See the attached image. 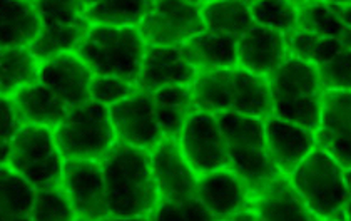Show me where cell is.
<instances>
[{"label":"cell","mask_w":351,"mask_h":221,"mask_svg":"<svg viewBox=\"0 0 351 221\" xmlns=\"http://www.w3.org/2000/svg\"><path fill=\"white\" fill-rule=\"evenodd\" d=\"M101 163L109 218H151L161 196L152 174L149 151L116 141Z\"/></svg>","instance_id":"cell-1"},{"label":"cell","mask_w":351,"mask_h":221,"mask_svg":"<svg viewBox=\"0 0 351 221\" xmlns=\"http://www.w3.org/2000/svg\"><path fill=\"white\" fill-rule=\"evenodd\" d=\"M196 108L208 113H239L254 117L273 114L268 78L243 67L197 71L193 82Z\"/></svg>","instance_id":"cell-2"},{"label":"cell","mask_w":351,"mask_h":221,"mask_svg":"<svg viewBox=\"0 0 351 221\" xmlns=\"http://www.w3.org/2000/svg\"><path fill=\"white\" fill-rule=\"evenodd\" d=\"M75 52L93 74L137 84L146 42L137 27L90 24Z\"/></svg>","instance_id":"cell-3"},{"label":"cell","mask_w":351,"mask_h":221,"mask_svg":"<svg viewBox=\"0 0 351 221\" xmlns=\"http://www.w3.org/2000/svg\"><path fill=\"white\" fill-rule=\"evenodd\" d=\"M273 114L316 135L324 87L313 64L289 56L268 75Z\"/></svg>","instance_id":"cell-4"},{"label":"cell","mask_w":351,"mask_h":221,"mask_svg":"<svg viewBox=\"0 0 351 221\" xmlns=\"http://www.w3.org/2000/svg\"><path fill=\"white\" fill-rule=\"evenodd\" d=\"M288 178L315 220H345V167L330 151L316 144Z\"/></svg>","instance_id":"cell-5"},{"label":"cell","mask_w":351,"mask_h":221,"mask_svg":"<svg viewBox=\"0 0 351 221\" xmlns=\"http://www.w3.org/2000/svg\"><path fill=\"white\" fill-rule=\"evenodd\" d=\"M216 117L226 139L228 167L241 178L250 191L281 174L266 146L265 121L261 117L239 113H219Z\"/></svg>","instance_id":"cell-6"},{"label":"cell","mask_w":351,"mask_h":221,"mask_svg":"<svg viewBox=\"0 0 351 221\" xmlns=\"http://www.w3.org/2000/svg\"><path fill=\"white\" fill-rule=\"evenodd\" d=\"M52 132L64 159L101 161L116 143L109 108L94 101L69 108Z\"/></svg>","instance_id":"cell-7"},{"label":"cell","mask_w":351,"mask_h":221,"mask_svg":"<svg viewBox=\"0 0 351 221\" xmlns=\"http://www.w3.org/2000/svg\"><path fill=\"white\" fill-rule=\"evenodd\" d=\"M7 165L36 189L60 186L64 158L51 128L21 124L10 146Z\"/></svg>","instance_id":"cell-8"},{"label":"cell","mask_w":351,"mask_h":221,"mask_svg":"<svg viewBox=\"0 0 351 221\" xmlns=\"http://www.w3.org/2000/svg\"><path fill=\"white\" fill-rule=\"evenodd\" d=\"M146 45H184L206 29L197 0H149L137 25Z\"/></svg>","instance_id":"cell-9"},{"label":"cell","mask_w":351,"mask_h":221,"mask_svg":"<svg viewBox=\"0 0 351 221\" xmlns=\"http://www.w3.org/2000/svg\"><path fill=\"white\" fill-rule=\"evenodd\" d=\"M178 143L197 176L230 166L226 139L216 114L194 110L179 132Z\"/></svg>","instance_id":"cell-10"},{"label":"cell","mask_w":351,"mask_h":221,"mask_svg":"<svg viewBox=\"0 0 351 221\" xmlns=\"http://www.w3.org/2000/svg\"><path fill=\"white\" fill-rule=\"evenodd\" d=\"M60 186L77 220H109L102 163L64 159Z\"/></svg>","instance_id":"cell-11"},{"label":"cell","mask_w":351,"mask_h":221,"mask_svg":"<svg viewBox=\"0 0 351 221\" xmlns=\"http://www.w3.org/2000/svg\"><path fill=\"white\" fill-rule=\"evenodd\" d=\"M109 116L116 141L128 146L151 151L164 138L149 91L137 87L128 97L110 106Z\"/></svg>","instance_id":"cell-12"},{"label":"cell","mask_w":351,"mask_h":221,"mask_svg":"<svg viewBox=\"0 0 351 221\" xmlns=\"http://www.w3.org/2000/svg\"><path fill=\"white\" fill-rule=\"evenodd\" d=\"M196 196L213 220H254L250 211V189L230 167L197 178Z\"/></svg>","instance_id":"cell-13"},{"label":"cell","mask_w":351,"mask_h":221,"mask_svg":"<svg viewBox=\"0 0 351 221\" xmlns=\"http://www.w3.org/2000/svg\"><path fill=\"white\" fill-rule=\"evenodd\" d=\"M149 156L161 200L179 201L196 196L199 176L186 161L178 138H162L149 151Z\"/></svg>","instance_id":"cell-14"},{"label":"cell","mask_w":351,"mask_h":221,"mask_svg":"<svg viewBox=\"0 0 351 221\" xmlns=\"http://www.w3.org/2000/svg\"><path fill=\"white\" fill-rule=\"evenodd\" d=\"M93 78V71L86 66L77 52H66L40 60L37 69V81L47 86L69 108L90 101Z\"/></svg>","instance_id":"cell-15"},{"label":"cell","mask_w":351,"mask_h":221,"mask_svg":"<svg viewBox=\"0 0 351 221\" xmlns=\"http://www.w3.org/2000/svg\"><path fill=\"white\" fill-rule=\"evenodd\" d=\"M196 74L181 45H146L137 87L154 93L166 86H193Z\"/></svg>","instance_id":"cell-16"},{"label":"cell","mask_w":351,"mask_h":221,"mask_svg":"<svg viewBox=\"0 0 351 221\" xmlns=\"http://www.w3.org/2000/svg\"><path fill=\"white\" fill-rule=\"evenodd\" d=\"M265 136L269 156L281 174H289L316 146V135L303 126L271 116L265 117Z\"/></svg>","instance_id":"cell-17"},{"label":"cell","mask_w":351,"mask_h":221,"mask_svg":"<svg viewBox=\"0 0 351 221\" xmlns=\"http://www.w3.org/2000/svg\"><path fill=\"white\" fill-rule=\"evenodd\" d=\"M250 211L254 220H315L286 174H278L251 189Z\"/></svg>","instance_id":"cell-18"},{"label":"cell","mask_w":351,"mask_h":221,"mask_svg":"<svg viewBox=\"0 0 351 221\" xmlns=\"http://www.w3.org/2000/svg\"><path fill=\"white\" fill-rule=\"evenodd\" d=\"M289 57L286 34L253 24L238 39V66L268 78Z\"/></svg>","instance_id":"cell-19"},{"label":"cell","mask_w":351,"mask_h":221,"mask_svg":"<svg viewBox=\"0 0 351 221\" xmlns=\"http://www.w3.org/2000/svg\"><path fill=\"white\" fill-rule=\"evenodd\" d=\"M22 124L54 129L66 117L69 106L40 81H32L10 96Z\"/></svg>","instance_id":"cell-20"},{"label":"cell","mask_w":351,"mask_h":221,"mask_svg":"<svg viewBox=\"0 0 351 221\" xmlns=\"http://www.w3.org/2000/svg\"><path fill=\"white\" fill-rule=\"evenodd\" d=\"M182 54L196 71L224 69L238 66V39L228 34L204 29L181 45Z\"/></svg>","instance_id":"cell-21"},{"label":"cell","mask_w":351,"mask_h":221,"mask_svg":"<svg viewBox=\"0 0 351 221\" xmlns=\"http://www.w3.org/2000/svg\"><path fill=\"white\" fill-rule=\"evenodd\" d=\"M156 116L164 138H178L186 121L196 110L193 86H166L152 93Z\"/></svg>","instance_id":"cell-22"},{"label":"cell","mask_w":351,"mask_h":221,"mask_svg":"<svg viewBox=\"0 0 351 221\" xmlns=\"http://www.w3.org/2000/svg\"><path fill=\"white\" fill-rule=\"evenodd\" d=\"M39 32V19L29 0H0V49L29 47Z\"/></svg>","instance_id":"cell-23"},{"label":"cell","mask_w":351,"mask_h":221,"mask_svg":"<svg viewBox=\"0 0 351 221\" xmlns=\"http://www.w3.org/2000/svg\"><path fill=\"white\" fill-rule=\"evenodd\" d=\"M206 29L239 37L254 24L247 0H211L203 3Z\"/></svg>","instance_id":"cell-24"},{"label":"cell","mask_w":351,"mask_h":221,"mask_svg":"<svg viewBox=\"0 0 351 221\" xmlns=\"http://www.w3.org/2000/svg\"><path fill=\"white\" fill-rule=\"evenodd\" d=\"M348 132H351V91H324L316 144L324 148Z\"/></svg>","instance_id":"cell-25"},{"label":"cell","mask_w":351,"mask_h":221,"mask_svg":"<svg viewBox=\"0 0 351 221\" xmlns=\"http://www.w3.org/2000/svg\"><path fill=\"white\" fill-rule=\"evenodd\" d=\"M36 188L9 165H0V220H30Z\"/></svg>","instance_id":"cell-26"},{"label":"cell","mask_w":351,"mask_h":221,"mask_svg":"<svg viewBox=\"0 0 351 221\" xmlns=\"http://www.w3.org/2000/svg\"><path fill=\"white\" fill-rule=\"evenodd\" d=\"M39 60L29 47L0 49V96H12L37 79Z\"/></svg>","instance_id":"cell-27"},{"label":"cell","mask_w":351,"mask_h":221,"mask_svg":"<svg viewBox=\"0 0 351 221\" xmlns=\"http://www.w3.org/2000/svg\"><path fill=\"white\" fill-rule=\"evenodd\" d=\"M89 25L90 22L69 25H39V32L29 49L39 62L59 54H66V52H75Z\"/></svg>","instance_id":"cell-28"},{"label":"cell","mask_w":351,"mask_h":221,"mask_svg":"<svg viewBox=\"0 0 351 221\" xmlns=\"http://www.w3.org/2000/svg\"><path fill=\"white\" fill-rule=\"evenodd\" d=\"M149 7V0H97L87 9L90 24L137 27Z\"/></svg>","instance_id":"cell-29"},{"label":"cell","mask_w":351,"mask_h":221,"mask_svg":"<svg viewBox=\"0 0 351 221\" xmlns=\"http://www.w3.org/2000/svg\"><path fill=\"white\" fill-rule=\"evenodd\" d=\"M286 40H288L289 56L313 64L315 67L322 66L343 47L341 40L318 36L304 29H295L293 32L286 34Z\"/></svg>","instance_id":"cell-30"},{"label":"cell","mask_w":351,"mask_h":221,"mask_svg":"<svg viewBox=\"0 0 351 221\" xmlns=\"http://www.w3.org/2000/svg\"><path fill=\"white\" fill-rule=\"evenodd\" d=\"M298 29L310 30L323 37H333L341 40L343 27L338 15V3L310 0L298 5Z\"/></svg>","instance_id":"cell-31"},{"label":"cell","mask_w":351,"mask_h":221,"mask_svg":"<svg viewBox=\"0 0 351 221\" xmlns=\"http://www.w3.org/2000/svg\"><path fill=\"white\" fill-rule=\"evenodd\" d=\"M254 24L289 34L298 29V5L291 0H254L251 3Z\"/></svg>","instance_id":"cell-32"},{"label":"cell","mask_w":351,"mask_h":221,"mask_svg":"<svg viewBox=\"0 0 351 221\" xmlns=\"http://www.w3.org/2000/svg\"><path fill=\"white\" fill-rule=\"evenodd\" d=\"M39 25H69L89 22L82 0H34Z\"/></svg>","instance_id":"cell-33"},{"label":"cell","mask_w":351,"mask_h":221,"mask_svg":"<svg viewBox=\"0 0 351 221\" xmlns=\"http://www.w3.org/2000/svg\"><path fill=\"white\" fill-rule=\"evenodd\" d=\"M30 220L56 221V220H77L75 213L69 203L62 186L36 189Z\"/></svg>","instance_id":"cell-34"},{"label":"cell","mask_w":351,"mask_h":221,"mask_svg":"<svg viewBox=\"0 0 351 221\" xmlns=\"http://www.w3.org/2000/svg\"><path fill=\"white\" fill-rule=\"evenodd\" d=\"M316 69L324 91H351V49L348 45L343 44L337 54Z\"/></svg>","instance_id":"cell-35"},{"label":"cell","mask_w":351,"mask_h":221,"mask_svg":"<svg viewBox=\"0 0 351 221\" xmlns=\"http://www.w3.org/2000/svg\"><path fill=\"white\" fill-rule=\"evenodd\" d=\"M137 89V84L129 82L125 79L114 78V75H95L90 82V101L97 102V104L110 106L117 104L132 94Z\"/></svg>","instance_id":"cell-36"},{"label":"cell","mask_w":351,"mask_h":221,"mask_svg":"<svg viewBox=\"0 0 351 221\" xmlns=\"http://www.w3.org/2000/svg\"><path fill=\"white\" fill-rule=\"evenodd\" d=\"M152 220H213L211 213L199 201V198L193 196L188 200L179 201H159L158 208L151 216Z\"/></svg>","instance_id":"cell-37"},{"label":"cell","mask_w":351,"mask_h":221,"mask_svg":"<svg viewBox=\"0 0 351 221\" xmlns=\"http://www.w3.org/2000/svg\"><path fill=\"white\" fill-rule=\"evenodd\" d=\"M21 124L12 99L9 96H0V165H5L9 159L10 146Z\"/></svg>","instance_id":"cell-38"},{"label":"cell","mask_w":351,"mask_h":221,"mask_svg":"<svg viewBox=\"0 0 351 221\" xmlns=\"http://www.w3.org/2000/svg\"><path fill=\"white\" fill-rule=\"evenodd\" d=\"M324 150L330 151L343 167H351V132L331 141L328 146H324Z\"/></svg>","instance_id":"cell-39"},{"label":"cell","mask_w":351,"mask_h":221,"mask_svg":"<svg viewBox=\"0 0 351 221\" xmlns=\"http://www.w3.org/2000/svg\"><path fill=\"white\" fill-rule=\"evenodd\" d=\"M345 178L346 189H348V200H346L345 207V220H351V167H345Z\"/></svg>","instance_id":"cell-40"},{"label":"cell","mask_w":351,"mask_h":221,"mask_svg":"<svg viewBox=\"0 0 351 221\" xmlns=\"http://www.w3.org/2000/svg\"><path fill=\"white\" fill-rule=\"evenodd\" d=\"M296 5H301L304 2H310V0H291ZM318 2H326V3H351V0H318Z\"/></svg>","instance_id":"cell-41"},{"label":"cell","mask_w":351,"mask_h":221,"mask_svg":"<svg viewBox=\"0 0 351 221\" xmlns=\"http://www.w3.org/2000/svg\"><path fill=\"white\" fill-rule=\"evenodd\" d=\"M341 42H343V44H345V45H348V47L351 49V30H348V32H346L345 36L341 37Z\"/></svg>","instance_id":"cell-42"},{"label":"cell","mask_w":351,"mask_h":221,"mask_svg":"<svg viewBox=\"0 0 351 221\" xmlns=\"http://www.w3.org/2000/svg\"><path fill=\"white\" fill-rule=\"evenodd\" d=\"M82 2H84V5H86L87 9H89V7H90V5H94V3L97 2V0H82Z\"/></svg>","instance_id":"cell-43"},{"label":"cell","mask_w":351,"mask_h":221,"mask_svg":"<svg viewBox=\"0 0 351 221\" xmlns=\"http://www.w3.org/2000/svg\"><path fill=\"white\" fill-rule=\"evenodd\" d=\"M197 2H201V3H206V2H211V0H197Z\"/></svg>","instance_id":"cell-44"},{"label":"cell","mask_w":351,"mask_h":221,"mask_svg":"<svg viewBox=\"0 0 351 221\" xmlns=\"http://www.w3.org/2000/svg\"><path fill=\"white\" fill-rule=\"evenodd\" d=\"M29 2H34V0H29Z\"/></svg>","instance_id":"cell-45"}]
</instances>
